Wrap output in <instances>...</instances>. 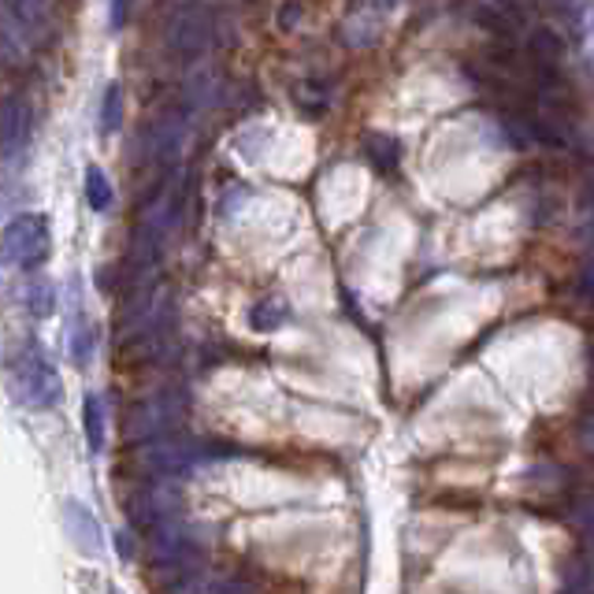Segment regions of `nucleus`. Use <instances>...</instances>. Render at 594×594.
I'll list each match as a JSON object with an SVG mask.
<instances>
[{"label": "nucleus", "mask_w": 594, "mask_h": 594, "mask_svg": "<svg viewBox=\"0 0 594 594\" xmlns=\"http://www.w3.org/2000/svg\"><path fill=\"white\" fill-rule=\"evenodd\" d=\"M86 413H90V446H101V424H97V405L90 402V405H86Z\"/></svg>", "instance_id": "obj_2"}, {"label": "nucleus", "mask_w": 594, "mask_h": 594, "mask_svg": "<svg viewBox=\"0 0 594 594\" xmlns=\"http://www.w3.org/2000/svg\"><path fill=\"white\" fill-rule=\"evenodd\" d=\"M90 201L97 204V209H104V204H109V187H104L101 171H90Z\"/></svg>", "instance_id": "obj_1"}]
</instances>
